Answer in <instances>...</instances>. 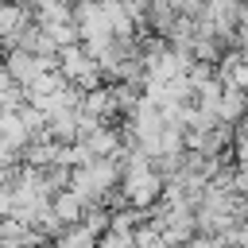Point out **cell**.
Here are the masks:
<instances>
[{
  "label": "cell",
  "mask_w": 248,
  "mask_h": 248,
  "mask_svg": "<svg viewBox=\"0 0 248 248\" xmlns=\"http://www.w3.org/2000/svg\"><path fill=\"white\" fill-rule=\"evenodd\" d=\"M27 8H31V23H35V27H58V23H74L70 4L43 0V4H27Z\"/></svg>",
  "instance_id": "cell-3"
},
{
  "label": "cell",
  "mask_w": 248,
  "mask_h": 248,
  "mask_svg": "<svg viewBox=\"0 0 248 248\" xmlns=\"http://www.w3.org/2000/svg\"><path fill=\"white\" fill-rule=\"evenodd\" d=\"M46 205H50V217H54L62 229H66V225H78V221H81V213H85V202H81L74 190H66V186H62V190H54Z\"/></svg>",
  "instance_id": "cell-1"
},
{
  "label": "cell",
  "mask_w": 248,
  "mask_h": 248,
  "mask_svg": "<svg viewBox=\"0 0 248 248\" xmlns=\"http://www.w3.org/2000/svg\"><path fill=\"white\" fill-rule=\"evenodd\" d=\"M213 120L225 124V128L244 124V93H236V89H221V97H217V105H213Z\"/></svg>",
  "instance_id": "cell-2"
}]
</instances>
